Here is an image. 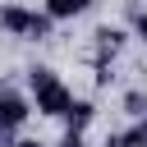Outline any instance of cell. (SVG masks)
Listing matches in <instances>:
<instances>
[{"label":"cell","instance_id":"6da1fadb","mask_svg":"<svg viewBox=\"0 0 147 147\" xmlns=\"http://www.w3.org/2000/svg\"><path fill=\"white\" fill-rule=\"evenodd\" d=\"M28 96H32V110L46 115V119H64V110L74 106L69 83H64L51 64H32V69H28Z\"/></svg>","mask_w":147,"mask_h":147},{"label":"cell","instance_id":"7a4b0ae2","mask_svg":"<svg viewBox=\"0 0 147 147\" xmlns=\"http://www.w3.org/2000/svg\"><path fill=\"white\" fill-rule=\"evenodd\" d=\"M0 28L9 37H28V41H51L55 18L46 9H28V5H0Z\"/></svg>","mask_w":147,"mask_h":147},{"label":"cell","instance_id":"3957f363","mask_svg":"<svg viewBox=\"0 0 147 147\" xmlns=\"http://www.w3.org/2000/svg\"><path fill=\"white\" fill-rule=\"evenodd\" d=\"M28 115H32V96H23V92H14L9 83H0V124H5V129H23Z\"/></svg>","mask_w":147,"mask_h":147},{"label":"cell","instance_id":"277c9868","mask_svg":"<svg viewBox=\"0 0 147 147\" xmlns=\"http://www.w3.org/2000/svg\"><path fill=\"white\" fill-rule=\"evenodd\" d=\"M124 41H129V32H124V28L101 23V28L92 32V60H115V55L124 51Z\"/></svg>","mask_w":147,"mask_h":147},{"label":"cell","instance_id":"5b68a950","mask_svg":"<svg viewBox=\"0 0 147 147\" xmlns=\"http://www.w3.org/2000/svg\"><path fill=\"white\" fill-rule=\"evenodd\" d=\"M92 119H96V101H92V96H74V106L64 110V129H69V133H87Z\"/></svg>","mask_w":147,"mask_h":147},{"label":"cell","instance_id":"8992f818","mask_svg":"<svg viewBox=\"0 0 147 147\" xmlns=\"http://www.w3.org/2000/svg\"><path fill=\"white\" fill-rule=\"evenodd\" d=\"M87 5H92V0H41V9H46L55 23H69V18L87 14Z\"/></svg>","mask_w":147,"mask_h":147},{"label":"cell","instance_id":"52a82bcc","mask_svg":"<svg viewBox=\"0 0 147 147\" xmlns=\"http://www.w3.org/2000/svg\"><path fill=\"white\" fill-rule=\"evenodd\" d=\"M119 106H124L129 119H142V115H147V92H142V87H129V92L119 96Z\"/></svg>","mask_w":147,"mask_h":147},{"label":"cell","instance_id":"ba28073f","mask_svg":"<svg viewBox=\"0 0 147 147\" xmlns=\"http://www.w3.org/2000/svg\"><path fill=\"white\" fill-rule=\"evenodd\" d=\"M129 28H133V37H138V41H147V9H142V5H133V9H129Z\"/></svg>","mask_w":147,"mask_h":147},{"label":"cell","instance_id":"9c48e42d","mask_svg":"<svg viewBox=\"0 0 147 147\" xmlns=\"http://www.w3.org/2000/svg\"><path fill=\"white\" fill-rule=\"evenodd\" d=\"M124 133H129V147H147V115H142V119H133Z\"/></svg>","mask_w":147,"mask_h":147},{"label":"cell","instance_id":"30bf717a","mask_svg":"<svg viewBox=\"0 0 147 147\" xmlns=\"http://www.w3.org/2000/svg\"><path fill=\"white\" fill-rule=\"evenodd\" d=\"M101 147H129V133H106Z\"/></svg>","mask_w":147,"mask_h":147},{"label":"cell","instance_id":"8fae6325","mask_svg":"<svg viewBox=\"0 0 147 147\" xmlns=\"http://www.w3.org/2000/svg\"><path fill=\"white\" fill-rule=\"evenodd\" d=\"M14 142H18V129H5L0 124V147H14Z\"/></svg>","mask_w":147,"mask_h":147},{"label":"cell","instance_id":"7c38bea8","mask_svg":"<svg viewBox=\"0 0 147 147\" xmlns=\"http://www.w3.org/2000/svg\"><path fill=\"white\" fill-rule=\"evenodd\" d=\"M14 147H46V142H41V138H18Z\"/></svg>","mask_w":147,"mask_h":147}]
</instances>
